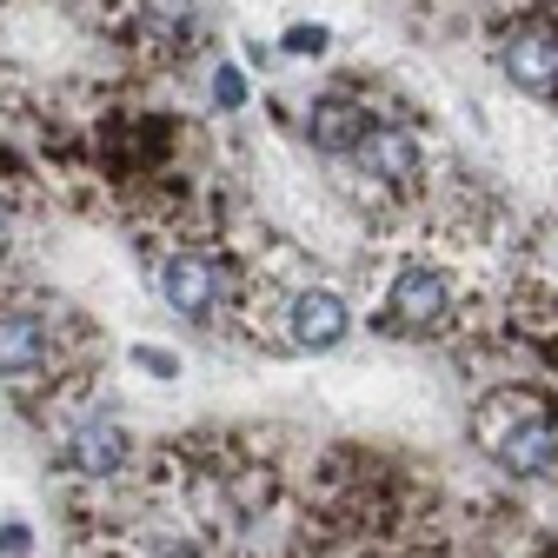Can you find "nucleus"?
I'll return each mask as SVG.
<instances>
[{
  "label": "nucleus",
  "instance_id": "f257e3e1",
  "mask_svg": "<svg viewBox=\"0 0 558 558\" xmlns=\"http://www.w3.org/2000/svg\"><path fill=\"white\" fill-rule=\"evenodd\" d=\"M94 332L74 319V306L60 300H0V379H8L27 405L34 392L47 386V405H40V426H66V405L81 399L87 386V366L74 345H87Z\"/></svg>",
  "mask_w": 558,
  "mask_h": 558
},
{
  "label": "nucleus",
  "instance_id": "f03ea898",
  "mask_svg": "<svg viewBox=\"0 0 558 558\" xmlns=\"http://www.w3.org/2000/svg\"><path fill=\"white\" fill-rule=\"evenodd\" d=\"M472 446L512 478L558 472V405L538 386H485L472 399Z\"/></svg>",
  "mask_w": 558,
  "mask_h": 558
},
{
  "label": "nucleus",
  "instance_id": "7ed1b4c3",
  "mask_svg": "<svg viewBox=\"0 0 558 558\" xmlns=\"http://www.w3.org/2000/svg\"><path fill=\"white\" fill-rule=\"evenodd\" d=\"M345 167H353L366 186H379L386 199H412V193H426V167H433V154H426V133H418V126L379 113Z\"/></svg>",
  "mask_w": 558,
  "mask_h": 558
},
{
  "label": "nucleus",
  "instance_id": "20e7f679",
  "mask_svg": "<svg viewBox=\"0 0 558 558\" xmlns=\"http://www.w3.org/2000/svg\"><path fill=\"white\" fill-rule=\"evenodd\" d=\"M379 313H386L392 332H418V339L446 332V326H459V279L446 266H433V259H405L386 279Z\"/></svg>",
  "mask_w": 558,
  "mask_h": 558
},
{
  "label": "nucleus",
  "instance_id": "39448f33",
  "mask_svg": "<svg viewBox=\"0 0 558 558\" xmlns=\"http://www.w3.org/2000/svg\"><path fill=\"white\" fill-rule=\"evenodd\" d=\"M499 66L506 81L551 100L558 94V14L551 8H525L506 34H499Z\"/></svg>",
  "mask_w": 558,
  "mask_h": 558
},
{
  "label": "nucleus",
  "instance_id": "423d86ee",
  "mask_svg": "<svg viewBox=\"0 0 558 558\" xmlns=\"http://www.w3.org/2000/svg\"><path fill=\"white\" fill-rule=\"evenodd\" d=\"M60 459H66L74 478H113V472H126L133 439H126L120 418H107V412H74L60 426Z\"/></svg>",
  "mask_w": 558,
  "mask_h": 558
},
{
  "label": "nucleus",
  "instance_id": "0eeeda50",
  "mask_svg": "<svg viewBox=\"0 0 558 558\" xmlns=\"http://www.w3.org/2000/svg\"><path fill=\"white\" fill-rule=\"evenodd\" d=\"M279 326H287V345H300V353H326V345H339L353 332V306H345L332 287H319V279H300L287 293Z\"/></svg>",
  "mask_w": 558,
  "mask_h": 558
},
{
  "label": "nucleus",
  "instance_id": "6e6552de",
  "mask_svg": "<svg viewBox=\"0 0 558 558\" xmlns=\"http://www.w3.org/2000/svg\"><path fill=\"white\" fill-rule=\"evenodd\" d=\"M379 113L360 100V94H345V87H332V94H319L313 107H306V140L326 154V160H353V147L366 140V126H373Z\"/></svg>",
  "mask_w": 558,
  "mask_h": 558
},
{
  "label": "nucleus",
  "instance_id": "1a4fd4ad",
  "mask_svg": "<svg viewBox=\"0 0 558 558\" xmlns=\"http://www.w3.org/2000/svg\"><path fill=\"white\" fill-rule=\"evenodd\" d=\"M126 558H199L186 538H133V551Z\"/></svg>",
  "mask_w": 558,
  "mask_h": 558
},
{
  "label": "nucleus",
  "instance_id": "9d476101",
  "mask_svg": "<svg viewBox=\"0 0 558 558\" xmlns=\"http://www.w3.org/2000/svg\"><path fill=\"white\" fill-rule=\"evenodd\" d=\"M240 100H246L240 66H214V107H240Z\"/></svg>",
  "mask_w": 558,
  "mask_h": 558
},
{
  "label": "nucleus",
  "instance_id": "9b49d317",
  "mask_svg": "<svg viewBox=\"0 0 558 558\" xmlns=\"http://www.w3.org/2000/svg\"><path fill=\"white\" fill-rule=\"evenodd\" d=\"M326 27H287V40H279V47H287V53H326Z\"/></svg>",
  "mask_w": 558,
  "mask_h": 558
},
{
  "label": "nucleus",
  "instance_id": "f8f14e48",
  "mask_svg": "<svg viewBox=\"0 0 558 558\" xmlns=\"http://www.w3.org/2000/svg\"><path fill=\"white\" fill-rule=\"evenodd\" d=\"M21 551H27V532L8 519V525H0V558H21Z\"/></svg>",
  "mask_w": 558,
  "mask_h": 558
},
{
  "label": "nucleus",
  "instance_id": "ddd939ff",
  "mask_svg": "<svg viewBox=\"0 0 558 558\" xmlns=\"http://www.w3.org/2000/svg\"><path fill=\"white\" fill-rule=\"evenodd\" d=\"M8 240H14V199L0 193V253H8Z\"/></svg>",
  "mask_w": 558,
  "mask_h": 558
}]
</instances>
